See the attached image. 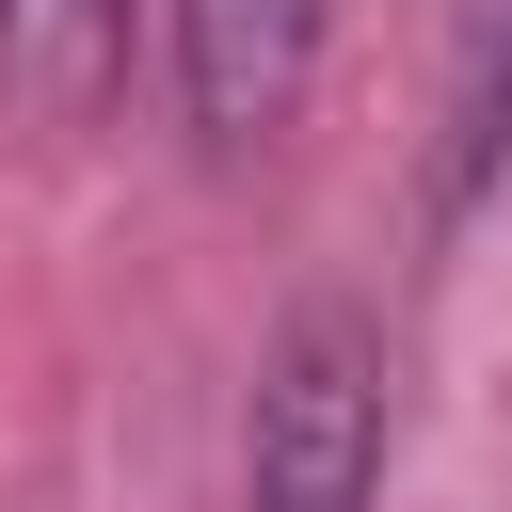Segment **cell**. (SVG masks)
I'll return each instance as SVG.
<instances>
[{
	"mask_svg": "<svg viewBox=\"0 0 512 512\" xmlns=\"http://www.w3.org/2000/svg\"><path fill=\"white\" fill-rule=\"evenodd\" d=\"M368 496H384V352L352 304H304L256 368L240 512H368Z\"/></svg>",
	"mask_w": 512,
	"mask_h": 512,
	"instance_id": "cell-1",
	"label": "cell"
},
{
	"mask_svg": "<svg viewBox=\"0 0 512 512\" xmlns=\"http://www.w3.org/2000/svg\"><path fill=\"white\" fill-rule=\"evenodd\" d=\"M176 32V112L208 160H256L304 96H320V48H336V0H160Z\"/></svg>",
	"mask_w": 512,
	"mask_h": 512,
	"instance_id": "cell-2",
	"label": "cell"
},
{
	"mask_svg": "<svg viewBox=\"0 0 512 512\" xmlns=\"http://www.w3.org/2000/svg\"><path fill=\"white\" fill-rule=\"evenodd\" d=\"M128 16H144V0H0V112H16L32 144L96 128L112 80H128Z\"/></svg>",
	"mask_w": 512,
	"mask_h": 512,
	"instance_id": "cell-3",
	"label": "cell"
},
{
	"mask_svg": "<svg viewBox=\"0 0 512 512\" xmlns=\"http://www.w3.org/2000/svg\"><path fill=\"white\" fill-rule=\"evenodd\" d=\"M448 32L496 64V96H480V144H512V0H448Z\"/></svg>",
	"mask_w": 512,
	"mask_h": 512,
	"instance_id": "cell-4",
	"label": "cell"
}]
</instances>
